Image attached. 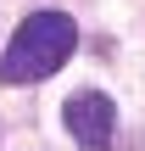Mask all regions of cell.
Masks as SVG:
<instances>
[{
    "mask_svg": "<svg viewBox=\"0 0 145 151\" xmlns=\"http://www.w3.org/2000/svg\"><path fill=\"white\" fill-rule=\"evenodd\" d=\"M61 118H67V134L78 140V151H106L112 140H117V106H112L101 90H78V95H67Z\"/></svg>",
    "mask_w": 145,
    "mask_h": 151,
    "instance_id": "obj_2",
    "label": "cell"
},
{
    "mask_svg": "<svg viewBox=\"0 0 145 151\" xmlns=\"http://www.w3.org/2000/svg\"><path fill=\"white\" fill-rule=\"evenodd\" d=\"M73 45H78V22L67 11H34L11 34V45L0 56V78L6 84H45L73 56Z\"/></svg>",
    "mask_w": 145,
    "mask_h": 151,
    "instance_id": "obj_1",
    "label": "cell"
}]
</instances>
